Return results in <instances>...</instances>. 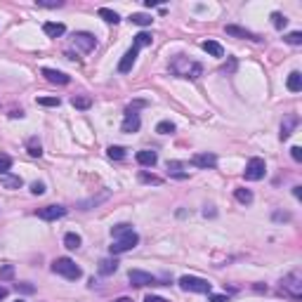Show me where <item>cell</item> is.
Here are the masks:
<instances>
[{
	"mask_svg": "<svg viewBox=\"0 0 302 302\" xmlns=\"http://www.w3.org/2000/svg\"><path fill=\"white\" fill-rule=\"evenodd\" d=\"M175 76H180V78H189V80H196V78H201L203 76V66L198 64V62H191L189 57H184V54H177L173 59V64H170Z\"/></svg>",
	"mask_w": 302,
	"mask_h": 302,
	"instance_id": "6da1fadb",
	"label": "cell"
},
{
	"mask_svg": "<svg viewBox=\"0 0 302 302\" xmlns=\"http://www.w3.org/2000/svg\"><path fill=\"white\" fill-rule=\"evenodd\" d=\"M52 271L54 274H59V276H64V279H69V281H76V279L83 276L80 267H78L71 258H57L52 262Z\"/></svg>",
	"mask_w": 302,
	"mask_h": 302,
	"instance_id": "7a4b0ae2",
	"label": "cell"
},
{
	"mask_svg": "<svg viewBox=\"0 0 302 302\" xmlns=\"http://www.w3.org/2000/svg\"><path fill=\"white\" fill-rule=\"evenodd\" d=\"M281 291L286 293L288 298H293V300H302V276L298 274V271L283 276V281H281Z\"/></svg>",
	"mask_w": 302,
	"mask_h": 302,
	"instance_id": "3957f363",
	"label": "cell"
},
{
	"mask_svg": "<svg viewBox=\"0 0 302 302\" xmlns=\"http://www.w3.org/2000/svg\"><path fill=\"white\" fill-rule=\"evenodd\" d=\"M137 243H140V236H137L135 231H130V234H125V236L113 238V243L109 246V250H111V255H120V253H128V250H132Z\"/></svg>",
	"mask_w": 302,
	"mask_h": 302,
	"instance_id": "277c9868",
	"label": "cell"
},
{
	"mask_svg": "<svg viewBox=\"0 0 302 302\" xmlns=\"http://www.w3.org/2000/svg\"><path fill=\"white\" fill-rule=\"evenodd\" d=\"M180 288L187 293H210V283L205 279H198V276H182Z\"/></svg>",
	"mask_w": 302,
	"mask_h": 302,
	"instance_id": "5b68a950",
	"label": "cell"
},
{
	"mask_svg": "<svg viewBox=\"0 0 302 302\" xmlns=\"http://www.w3.org/2000/svg\"><path fill=\"white\" fill-rule=\"evenodd\" d=\"M264 173H267V165H264L262 158H250L248 165H246V170H243V175H246L248 182H258V180H262Z\"/></svg>",
	"mask_w": 302,
	"mask_h": 302,
	"instance_id": "8992f818",
	"label": "cell"
},
{
	"mask_svg": "<svg viewBox=\"0 0 302 302\" xmlns=\"http://www.w3.org/2000/svg\"><path fill=\"white\" fill-rule=\"evenodd\" d=\"M74 45L80 52H92L97 47V38L87 31H78V33H74Z\"/></svg>",
	"mask_w": 302,
	"mask_h": 302,
	"instance_id": "52a82bcc",
	"label": "cell"
},
{
	"mask_svg": "<svg viewBox=\"0 0 302 302\" xmlns=\"http://www.w3.org/2000/svg\"><path fill=\"white\" fill-rule=\"evenodd\" d=\"M128 279H130V283L137 286V288H144V286H158L156 276H151L149 271H142V269H130Z\"/></svg>",
	"mask_w": 302,
	"mask_h": 302,
	"instance_id": "ba28073f",
	"label": "cell"
},
{
	"mask_svg": "<svg viewBox=\"0 0 302 302\" xmlns=\"http://www.w3.org/2000/svg\"><path fill=\"white\" fill-rule=\"evenodd\" d=\"M66 215V208L64 205H45L38 210V217L45 220V222H52V220H59V217Z\"/></svg>",
	"mask_w": 302,
	"mask_h": 302,
	"instance_id": "9c48e42d",
	"label": "cell"
},
{
	"mask_svg": "<svg viewBox=\"0 0 302 302\" xmlns=\"http://www.w3.org/2000/svg\"><path fill=\"white\" fill-rule=\"evenodd\" d=\"M142 125V120H140V113L135 111V109H128L125 111V120H123V125H120V130L123 132H137Z\"/></svg>",
	"mask_w": 302,
	"mask_h": 302,
	"instance_id": "30bf717a",
	"label": "cell"
},
{
	"mask_svg": "<svg viewBox=\"0 0 302 302\" xmlns=\"http://www.w3.org/2000/svg\"><path fill=\"white\" fill-rule=\"evenodd\" d=\"M226 36H234V38H246V40H262L258 33H253V31H248V29H241V26H236V24H229L226 26Z\"/></svg>",
	"mask_w": 302,
	"mask_h": 302,
	"instance_id": "8fae6325",
	"label": "cell"
},
{
	"mask_svg": "<svg viewBox=\"0 0 302 302\" xmlns=\"http://www.w3.org/2000/svg\"><path fill=\"white\" fill-rule=\"evenodd\" d=\"M137 47H130L128 52L123 54V59L118 62V71L120 74H128V71H132V66H135V62H137Z\"/></svg>",
	"mask_w": 302,
	"mask_h": 302,
	"instance_id": "7c38bea8",
	"label": "cell"
},
{
	"mask_svg": "<svg viewBox=\"0 0 302 302\" xmlns=\"http://www.w3.org/2000/svg\"><path fill=\"white\" fill-rule=\"evenodd\" d=\"M43 76L47 83H54V85H69V76L62 74V71H57V69H43Z\"/></svg>",
	"mask_w": 302,
	"mask_h": 302,
	"instance_id": "4fadbf2b",
	"label": "cell"
},
{
	"mask_svg": "<svg viewBox=\"0 0 302 302\" xmlns=\"http://www.w3.org/2000/svg\"><path fill=\"white\" fill-rule=\"evenodd\" d=\"M137 163L140 165H144V168H153L156 163H158V153L156 151H151V149H142V151H137Z\"/></svg>",
	"mask_w": 302,
	"mask_h": 302,
	"instance_id": "5bb4252c",
	"label": "cell"
},
{
	"mask_svg": "<svg viewBox=\"0 0 302 302\" xmlns=\"http://www.w3.org/2000/svg\"><path fill=\"white\" fill-rule=\"evenodd\" d=\"M191 163H194L196 168H215L217 165V156L215 153H196L194 158H191Z\"/></svg>",
	"mask_w": 302,
	"mask_h": 302,
	"instance_id": "9a60e30c",
	"label": "cell"
},
{
	"mask_svg": "<svg viewBox=\"0 0 302 302\" xmlns=\"http://www.w3.org/2000/svg\"><path fill=\"white\" fill-rule=\"evenodd\" d=\"M43 31H45V36H50V38H59V36L66 33V26L62 22H45Z\"/></svg>",
	"mask_w": 302,
	"mask_h": 302,
	"instance_id": "2e32d148",
	"label": "cell"
},
{
	"mask_svg": "<svg viewBox=\"0 0 302 302\" xmlns=\"http://www.w3.org/2000/svg\"><path fill=\"white\" fill-rule=\"evenodd\" d=\"M97 269L102 276H111V274H116V269H118V262H116V258H104V260H99Z\"/></svg>",
	"mask_w": 302,
	"mask_h": 302,
	"instance_id": "e0dca14e",
	"label": "cell"
},
{
	"mask_svg": "<svg viewBox=\"0 0 302 302\" xmlns=\"http://www.w3.org/2000/svg\"><path fill=\"white\" fill-rule=\"evenodd\" d=\"M298 123H300V118H298L295 113L283 120V125H281V140H288V137L293 135V130L298 128Z\"/></svg>",
	"mask_w": 302,
	"mask_h": 302,
	"instance_id": "ac0fdd59",
	"label": "cell"
},
{
	"mask_svg": "<svg viewBox=\"0 0 302 302\" xmlns=\"http://www.w3.org/2000/svg\"><path fill=\"white\" fill-rule=\"evenodd\" d=\"M168 175L175 177V180H187L189 177V173L184 170V165L180 161H168Z\"/></svg>",
	"mask_w": 302,
	"mask_h": 302,
	"instance_id": "d6986e66",
	"label": "cell"
},
{
	"mask_svg": "<svg viewBox=\"0 0 302 302\" xmlns=\"http://www.w3.org/2000/svg\"><path fill=\"white\" fill-rule=\"evenodd\" d=\"M0 182H2V187H5V189H22V184H24L19 175H12V173L0 175Z\"/></svg>",
	"mask_w": 302,
	"mask_h": 302,
	"instance_id": "ffe728a7",
	"label": "cell"
},
{
	"mask_svg": "<svg viewBox=\"0 0 302 302\" xmlns=\"http://www.w3.org/2000/svg\"><path fill=\"white\" fill-rule=\"evenodd\" d=\"M109 196H111V191H102L99 196H92V198H87V201H83V203L78 205L80 210H90V208H95V205H99L102 201H107Z\"/></svg>",
	"mask_w": 302,
	"mask_h": 302,
	"instance_id": "44dd1931",
	"label": "cell"
},
{
	"mask_svg": "<svg viewBox=\"0 0 302 302\" xmlns=\"http://www.w3.org/2000/svg\"><path fill=\"white\" fill-rule=\"evenodd\" d=\"M201 47H203L208 54H213V57H225V50H222V45L215 43V40H203V43H201Z\"/></svg>",
	"mask_w": 302,
	"mask_h": 302,
	"instance_id": "7402d4cb",
	"label": "cell"
},
{
	"mask_svg": "<svg viewBox=\"0 0 302 302\" xmlns=\"http://www.w3.org/2000/svg\"><path fill=\"white\" fill-rule=\"evenodd\" d=\"M234 196H236L238 203H243V205H250V203H253V191H250V189H243V187H238V189H234Z\"/></svg>",
	"mask_w": 302,
	"mask_h": 302,
	"instance_id": "603a6c76",
	"label": "cell"
},
{
	"mask_svg": "<svg viewBox=\"0 0 302 302\" xmlns=\"http://www.w3.org/2000/svg\"><path fill=\"white\" fill-rule=\"evenodd\" d=\"M80 243H83V238L78 236V234H74V231H69V234L64 236V246L69 250H78L80 248Z\"/></svg>",
	"mask_w": 302,
	"mask_h": 302,
	"instance_id": "cb8c5ba5",
	"label": "cell"
},
{
	"mask_svg": "<svg viewBox=\"0 0 302 302\" xmlns=\"http://www.w3.org/2000/svg\"><path fill=\"white\" fill-rule=\"evenodd\" d=\"M97 14H99V17H102V19H104L107 24H118V22H120L118 14H116L113 10H109V7H99Z\"/></svg>",
	"mask_w": 302,
	"mask_h": 302,
	"instance_id": "d4e9b609",
	"label": "cell"
},
{
	"mask_svg": "<svg viewBox=\"0 0 302 302\" xmlns=\"http://www.w3.org/2000/svg\"><path fill=\"white\" fill-rule=\"evenodd\" d=\"M26 149H29V153L36 156V158H40V156H43V144L38 142V137H31V140L26 142Z\"/></svg>",
	"mask_w": 302,
	"mask_h": 302,
	"instance_id": "484cf974",
	"label": "cell"
},
{
	"mask_svg": "<svg viewBox=\"0 0 302 302\" xmlns=\"http://www.w3.org/2000/svg\"><path fill=\"white\" fill-rule=\"evenodd\" d=\"M288 90H291V92H300V90H302V76H300V71H293V74L288 76Z\"/></svg>",
	"mask_w": 302,
	"mask_h": 302,
	"instance_id": "4316f807",
	"label": "cell"
},
{
	"mask_svg": "<svg viewBox=\"0 0 302 302\" xmlns=\"http://www.w3.org/2000/svg\"><path fill=\"white\" fill-rule=\"evenodd\" d=\"M130 22L137 24V26H151L153 17H151V14H144V12H137V14H132V17H130Z\"/></svg>",
	"mask_w": 302,
	"mask_h": 302,
	"instance_id": "83f0119b",
	"label": "cell"
},
{
	"mask_svg": "<svg viewBox=\"0 0 302 302\" xmlns=\"http://www.w3.org/2000/svg\"><path fill=\"white\" fill-rule=\"evenodd\" d=\"M151 40H153V38H151V33L142 31V33L135 36V45H132V47H137V50H140V47H147V45H151Z\"/></svg>",
	"mask_w": 302,
	"mask_h": 302,
	"instance_id": "f1b7e54d",
	"label": "cell"
},
{
	"mask_svg": "<svg viewBox=\"0 0 302 302\" xmlns=\"http://www.w3.org/2000/svg\"><path fill=\"white\" fill-rule=\"evenodd\" d=\"M71 104H74L76 109H80V111H85V109L92 107V99H90V97H83V95H76V97L71 99Z\"/></svg>",
	"mask_w": 302,
	"mask_h": 302,
	"instance_id": "f546056e",
	"label": "cell"
},
{
	"mask_svg": "<svg viewBox=\"0 0 302 302\" xmlns=\"http://www.w3.org/2000/svg\"><path fill=\"white\" fill-rule=\"evenodd\" d=\"M130 231H135L130 225H125V222H120V225L116 226H111V236L113 238H118V236H125V234H130Z\"/></svg>",
	"mask_w": 302,
	"mask_h": 302,
	"instance_id": "4dcf8cb0",
	"label": "cell"
},
{
	"mask_svg": "<svg viewBox=\"0 0 302 302\" xmlns=\"http://www.w3.org/2000/svg\"><path fill=\"white\" fill-rule=\"evenodd\" d=\"M271 24H274V29H286V24H288V19H286V14H281V12H271Z\"/></svg>",
	"mask_w": 302,
	"mask_h": 302,
	"instance_id": "1f68e13d",
	"label": "cell"
},
{
	"mask_svg": "<svg viewBox=\"0 0 302 302\" xmlns=\"http://www.w3.org/2000/svg\"><path fill=\"white\" fill-rule=\"evenodd\" d=\"M156 132H158V135H173L175 123H170V120H161V123L156 125Z\"/></svg>",
	"mask_w": 302,
	"mask_h": 302,
	"instance_id": "d6a6232c",
	"label": "cell"
},
{
	"mask_svg": "<svg viewBox=\"0 0 302 302\" xmlns=\"http://www.w3.org/2000/svg\"><path fill=\"white\" fill-rule=\"evenodd\" d=\"M14 279V264H2L0 267V281H12Z\"/></svg>",
	"mask_w": 302,
	"mask_h": 302,
	"instance_id": "836d02e7",
	"label": "cell"
},
{
	"mask_svg": "<svg viewBox=\"0 0 302 302\" xmlns=\"http://www.w3.org/2000/svg\"><path fill=\"white\" fill-rule=\"evenodd\" d=\"M107 153H109V158H113V161H120V158H125V149H123V147H109Z\"/></svg>",
	"mask_w": 302,
	"mask_h": 302,
	"instance_id": "e575fe53",
	"label": "cell"
},
{
	"mask_svg": "<svg viewBox=\"0 0 302 302\" xmlns=\"http://www.w3.org/2000/svg\"><path fill=\"white\" fill-rule=\"evenodd\" d=\"M283 40L288 45H302V33L300 31H291L288 36H283Z\"/></svg>",
	"mask_w": 302,
	"mask_h": 302,
	"instance_id": "d590c367",
	"label": "cell"
},
{
	"mask_svg": "<svg viewBox=\"0 0 302 302\" xmlns=\"http://www.w3.org/2000/svg\"><path fill=\"white\" fill-rule=\"evenodd\" d=\"M10 168H12V158L5 156V153H0V175H7Z\"/></svg>",
	"mask_w": 302,
	"mask_h": 302,
	"instance_id": "8d00e7d4",
	"label": "cell"
},
{
	"mask_svg": "<svg viewBox=\"0 0 302 302\" xmlns=\"http://www.w3.org/2000/svg\"><path fill=\"white\" fill-rule=\"evenodd\" d=\"M38 104H40V107H59L62 99L59 97H38Z\"/></svg>",
	"mask_w": 302,
	"mask_h": 302,
	"instance_id": "74e56055",
	"label": "cell"
},
{
	"mask_svg": "<svg viewBox=\"0 0 302 302\" xmlns=\"http://www.w3.org/2000/svg\"><path fill=\"white\" fill-rule=\"evenodd\" d=\"M38 7H64V0H38Z\"/></svg>",
	"mask_w": 302,
	"mask_h": 302,
	"instance_id": "f35d334b",
	"label": "cell"
},
{
	"mask_svg": "<svg viewBox=\"0 0 302 302\" xmlns=\"http://www.w3.org/2000/svg\"><path fill=\"white\" fill-rule=\"evenodd\" d=\"M31 194L33 196H43L45 194V184L43 182H33L31 184Z\"/></svg>",
	"mask_w": 302,
	"mask_h": 302,
	"instance_id": "ab89813d",
	"label": "cell"
},
{
	"mask_svg": "<svg viewBox=\"0 0 302 302\" xmlns=\"http://www.w3.org/2000/svg\"><path fill=\"white\" fill-rule=\"evenodd\" d=\"M140 180L142 182H151V184H161V177H153V175H147V173H142Z\"/></svg>",
	"mask_w": 302,
	"mask_h": 302,
	"instance_id": "60d3db41",
	"label": "cell"
},
{
	"mask_svg": "<svg viewBox=\"0 0 302 302\" xmlns=\"http://www.w3.org/2000/svg\"><path fill=\"white\" fill-rule=\"evenodd\" d=\"M17 291H19V293H26V295H29V293H33L36 288H33L31 283H17Z\"/></svg>",
	"mask_w": 302,
	"mask_h": 302,
	"instance_id": "b9f144b4",
	"label": "cell"
},
{
	"mask_svg": "<svg viewBox=\"0 0 302 302\" xmlns=\"http://www.w3.org/2000/svg\"><path fill=\"white\" fill-rule=\"evenodd\" d=\"M291 156H293V161L300 163L302 161V149H300V147H293V149H291Z\"/></svg>",
	"mask_w": 302,
	"mask_h": 302,
	"instance_id": "7bdbcfd3",
	"label": "cell"
},
{
	"mask_svg": "<svg viewBox=\"0 0 302 302\" xmlns=\"http://www.w3.org/2000/svg\"><path fill=\"white\" fill-rule=\"evenodd\" d=\"M144 302H170V300H165V298H158V295H147V298H144Z\"/></svg>",
	"mask_w": 302,
	"mask_h": 302,
	"instance_id": "ee69618b",
	"label": "cell"
},
{
	"mask_svg": "<svg viewBox=\"0 0 302 302\" xmlns=\"http://www.w3.org/2000/svg\"><path fill=\"white\" fill-rule=\"evenodd\" d=\"M208 302H229V298H226V295H210Z\"/></svg>",
	"mask_w": 302,
	"mask_h": 302,
	"instance_id": "f6af8a7d",
	"label": "cell"
},
{
	"mask_svg": "<svg viewBox=\"0 0 302 302\" xmlns=\"http://www.w3.org/2000/svg\"><path fill=\"white\" fill-rule=\"evenodd\" d=\"M7 298V288L5 286H0V300H5Z\"/></svg>",
	"mask_w": 302,
	"mask_h": 302,
	"instance_id": "bcb514c9",
	"label": "cell"
},
{
	"mask_svg": "<svg viewBox=\"0 0 302 302\" xmlns=\"http://www.w3.org/2000/svg\"><path fill=\"white\" fill-rule=\"evenodd\" d=\"M144 5H147V7H156V5H158V0H147Z\"/></svg>",
	"mask_w": 302,
	"mask_h": 302,
	"instance_id": "7dc6e473",
	"label": "cell"
},
{
	"mask_svg": "<svg viewBox=\"0 0 302 302\" xmlns=\"http://www.w3.org/2000/svg\"><path fill=\"white\" fill-rule=\"evenodd\" d=\"M300 189L302 187H293V196H295V198H300Z\"/></svg>",
	"mask_w": 302,
	"mask_h": 302,
	"instance_id": "c3c4849f",
	"label": "cell"
},
{
	"mask_svg": "<svg viewBox=\"0 0 302 302\" xmlns=\"http://www.w3.org/2000/svg\"><path fill=\"white\" fill-rule=\"evenodd\" d=\"M113 302H132V300H130V298H116Z\"/></svg>",
	"mask_w": 302,
	"mask_h": 302,
	"instance_id": "681fc988",
	"label": "cell"
},
{
	"mask_svg": "<svg viewBox=\"0 0 302 302\" xmlns=\"http://www.w3.org/2000/svg\"><path fill=\"white\" fill-rule=\"evenodd\" d=\"M17 302H24V300H17Z\"/></svg>",
	"mask_w": 302,
	"mask_h": 302,
	"instance_id": "f907efd6",
	"label": "cell"
}]
</instances>
